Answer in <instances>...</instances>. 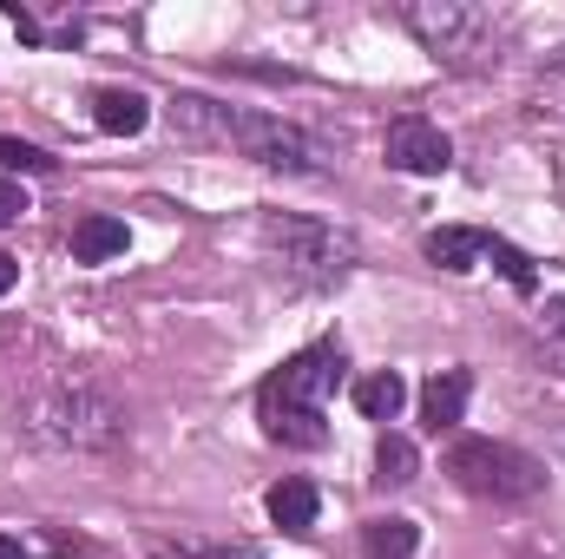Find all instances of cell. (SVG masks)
I'll return each instance as SVG.
<instances>
[{"instance_id":"cell-1","label":"cell","mask_w":565,"mask_h":559,"mask_svg":"<svg viewBox=\"0 0 565 559\" xmlns=\"http://www.w3.org/2000/svg\"><path fill=\"white\" fill-rule=\"evenodd\" d=\"M171 126L191 133V139L237 145L244 158H257V165H270V171H289V178L329 171V151L309 139L302 126H289L277 113H257V106H217V99H204V93H178V99H171Z\"/></svg>"},{"instance_id":"cell-2","label":"cell","mask_w":565,"mask_h":559,"mask_svg":"<svg viewBox=\"0 0 565 559\" xmlns=\"http://www.w3.org/2000/svg\"><path fill=\"white\" fill-rule=\"evenodd\" d=\"M342 342H309L257 389V421L282 447H322L329 441V395L342 382Z\"/></svg>"},{"instance_id":"cell-3","label":"cell","mask_w":565,"mask_h":559,"mask_svg":"<svg viewBox=\"0 0 565 559\" xmlns=\"http://www.w3.org/2000/svg\"><path fill=\"white\" fill-rule=\"evenodd\" d=\"M126 402L93 376H53L26 409V434L53 454H113L126 447Z\"/></svg>"},{"instance_id":"cell-4","label":"cell","mask_w":565,"mask_h":559,"mask_svg":"<svg viewBox=\"0 0 565 559\" xmlns=\"http://www.w3.org/2000/svg\"><path fill=\"white\" fill-rule=\"evenodd\" d=\"M447 474L480 500H533V494H546V461L513 447V441H493V434H460L447 447Z\"/></svg>"},{"instance_id":"cell-5","label":"cell","mask_w":565,"mask_h":559,"mask_svg":"<svg viewBox=\"0 0 565 559\" xmlns=\"http://www.w3.org/2000/svg\"><path fill=\"white\" fill-rule=\"evenodd\" d=\"M264 244L302 283H342L355 271V238L322 218H302V211H264Z\"/></svg>"},{"instance_id":"cell-6","label":"cell","mask_w":565,"mask_h":559,"mask_svg":"<svg viewBox=\"0 0 565 559\" xmlns=\"http://www.w3.org/2000/svg\"><path fill=\"white\" fill-rule=\"evenodd\" d=\"M402 20H408V33L422 40L434 60H440V53H447V60H454V53H473L480 33H487V13L467 7V0H408Z\"/></svg>"},{"instance_id":"cell-7","label":"cell","mask_w":565,"mask_h":559,"mask_svg":"<svg viewBox=\"0 0 565 559\" xmlns=\"http://www.w3.org/2000/svg\"><path fill=\"white\" fill-rule=\"evenodd\" d=\"M388 165H395V171H415V178H440V171L454 165V139H447L434 119L408 113V119L388 126Z\"/></svg>"},{"instance_id":"cell-8","label":"cell","mask_w":565,"mask_h":559,"mask_svg":"<svg viewBox=\"0 0 565 559\" xmlns=\"http://www.w3.org/2000/svg\"><path fill=\"white\" fill-rule=\"evenodd\" d=\"M467 395H473V376H467V369H440V376H427V389H422V421L434 428V434L460 428V415H467Z\"/></svg>"},{"instance_id":"cell-9","label":"cell","mask_w":565,"mask_h":559,"mask_svg":"<svg viewBox=\"0 0 565 559\" xmlns=\"http://www.w3.org/2000/svg\"><path fill=\"white\" fill-rule=\"evenodd\" d=\"M93 126L113 133V139H139L145 126H151V106H145V93H132V86H99L93 93Z\"/></svg>"},{"instance_id":"cell-10","label":"cell","mask_w":565,"mask_h":559,"mask_svg":"<svg viewBox=\"0 0 565 559\" xmlns=\"http://www.w3.org/2000/svg\"><path fill=\"white\" fill-rule=\"evenodd\" d=\"M126 244H132L126 218L93 211V218H79V224H73V257H79V264H113V257H126Z\"/></svg>"},{"instance_id":"cell-11","label":"cell","mask_w":565,"mask_h":559,"mask_svg":"<svg viewBox=\"0 0 565 559\" xmlns=\"http://www.w3.org/2000/svg\"><path fill=\"white\" fill-rule=\"evenodd\" d=\"M487 257V231H473V224H440V231H427V264H440V271H473Z\"/></svg>"},{"instance_id":"cell-12","label":"cell","mask_w":565,"mask_h":559,"mask_svg":"<svg viewBox=\"0 0 565 559\" xmlns=\"http://www.w3.org/2000/svg\"><path fill=\"white\" fill-rule=\"evenodd\" d=\"M264 507H270V520H277L282 534H309V527H316L322 494H316V481H277Z\"/></svg>"},{"instance_id":"cell-13","label":"cell","mask_w":565,"mask_h":559,"mask_svg":"<svg viewBox=\"0 0 565 559\" xmlns=\"http://www.w3.org/2000/svg\"><path fill=\"white\" fill-rule=\"evenodd\" d=\"M415 547H422V527L402 520V514L362 527V559H415Z\"/></svg>"},{"instance_id":"cell-14","label":"cell","mask_w":565,"mask_h":559,"mask_svg":"<svg viewBox=\"0 0 565 559\" xmlns=\"http://www.w3.org/2000/svg\"><path fill=\"white\" fill-rule=\"evenodd\" d=\"M402 402H408V382H402L395 369H375V376L355 382V409H362L369 421H395L402 415Z\"/></svg>"},{"instance_id":"cell-15","label":"cell","mask_w":565,"mask_h":559,"mask_svg":"<svg viewBox=\"0 0 565 559\" xmlns=\"http://www.w3.org/2000/svg\"><path fill=\"white\" fill-rule=\"evenodd\" d=\"M415 467H422V454H415L408 434H382V441H375V481H382V487H408Z\"/></svg>"},{"instance_id":"cell-16","label":"cell","mask_w":565,"mask_h":559,"mask_svg":"<svg viewBox=\"0 0 565 559\" xmlns=\"http://www.w3.org/2000/svg\"><path fill=\"white\" fill-rule=\"evenodd\" d=\"M487 257H493V264H500V277L513 283V289H520V296H533V257H526V251H513V244H507V238H487Z\"/></svg>"},{"instance_id":"cell-17","label":"cell","mask_w":565,"mask_h":559,"mask_svg":"<svg viewBox=\"0 0 565 559\" xmlns=\"http://www.w3.org/2000/svg\"><path fill=\"white\" fill-rule=\"evenodd\" d=\"M0 165H13V171H53V158L26 139H0Z\"/></svg>"},{"instance_id":"cell-18","label":"cell","mask_w":565,"mask_h":559,"mask_svg":"<svg viewBox=\"0 0 565 559\" xmlns=\"http://www.w3.org/2000/svg\"><path fill=\"white\" fill-rule=\"evenodd\" d=\"M184 559H264L257 547H184Z\"/></svg>"},{"instance_id":"cell-19","label":"cell","mask_w":565,"mask_h":559,"mask_svg":"<svg viewBox=\"0 0 565 559\" xmlns=\"http://www.w3.org/2000/svg\"><path fill=\"white\" fill-rule=\"evenodd\" d=\"M20 211H26V198H20V184H7V178H0V231H7V224H13Z\"/></svg>"},{"instance_id":"cell-20","label":"cell","mask_w":565,"mask_h":559,"mask_svg":"<svg viewBox=\"0 0 565 559\" xmlns=\"http://www.w3.org/2000/svg\"><path fill=\"white\" fill-rule=\"evenodd\" d=\"M13 277H20V264H13V257H7V251H0V296H7V289H13Z\"/></svg>"},{"instance_id":"cell-21","label":"cell","mask_w":565,"mask_h":559,"mask_svg":"<svg viewBox=\"0 0 565 559\" xmlns=\"http://www.w3.org/2000/svg\"><path fill=\"white\" fill-rule=\"evenodd\" d=\"M0 559H26V547H20V540H7V534H0Z\"/></svg>"},{"instance_id":"cell-22","label":"cell","mask_w":565,"mask_h":559,"mask_svg":"<svg viewBox=\"0 0 565 559\" xmlns=\"http://www.w3.org/2000/svg\"><path fill=\"white\" fill-rule=\"evenodd\" d=\"M553 329L565 336V303H553Z\"/></svg>"}]
</instances>
